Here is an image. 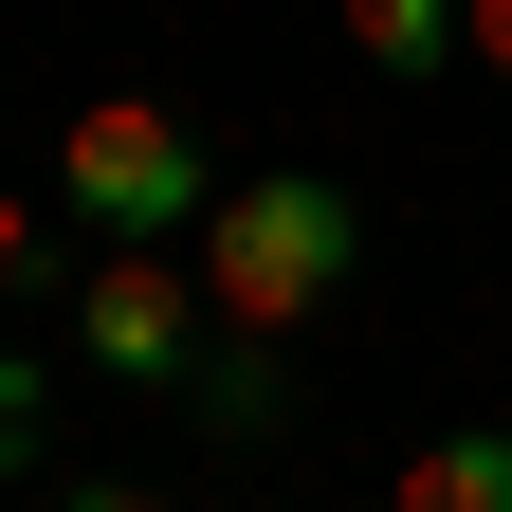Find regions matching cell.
Listing matches in <instances>:
<instances>
[{"label": "cell", "instance_id": "9c48e42d", "mask_svg": "<svg viewBox=\"0 0 512 512\" xmlns=\"http://www.w3.org/2000/svg\"><path fill=\"white\" fill-rule=\"evenodd\" d=\"M55 512H165V494H128V476H110V494H55Z\"/></svg>", "mask_w": 512, "mask_h": 512}, {"label": "cell", "instance_id": "3957f363", "mask_svg": "<svg viewBox=\"0 0 512 512\" xmlns=\"http://www.w3.org/2000/svg\"><path fill=\"white\" fill-rule=\"evenodd\" d=\"M74 348L110 384H202V275H183L165 238H110L92 275H74Z\"/></svg>", "mask_w": 512, "mask_h": 512}, {"label": "cell", "instance_id": "7a4b0ae2", "mask_svg": "<svg viewBox=\"0 0 512 512\" xmlns=\"http://www.w3.org/2000/svg\"><path fill=\"white\" fill-rule=\"evenodd\" d=\"M55 202L110 220V238H183V220H220V183H202V128L165 92H92L55 128Z\"/></svg>", "mask_w": 512, "mask_h": 512}, {"label": "cell", "instance_id": "5b68a950", "mask_svg": "<svg viewBox=\"0 0 512 512\" xmlns=\"http://www.w3.org/2000/svg\"><path fill=\"white\" fill-rule=\"evenodd\" d=\"M348 55L366 74H439L458 55V0H348Z\"/></svg>", "mask_w": 512, "mask_h": 512}, {"label": "cell", "instance_id": "52a82bcc", "mask_svg": "<svg viewBox=\"0 0 512 512\" xmlns=\"http://www.w3.org/2000/svg\"><path fill=\"white\" fill-rule=\"evenodd\" d=\"M458 55H476L494 92H512V0H458Z\"/></svg>", "mask_w": 512, "mask_h": 512}, {"label": "cell", "instance_id": "ba28073f", "mask_svg": "<svg viewBox=\"0 0 512 512\" xmlns=\"http://www.w3.org/2000/svg\"><path fill=\"white\" fill-rule=\"evenodd\" d=\"M0 293H37V220H0Z\"/></svg>", "mask_w": 512, "mask_h": 512}, {"label": "cell", "instance_id": "8992f818", "mask_svg": "<svg viewBox=\"0 0 512 512\" xmlns=\"http://www.w3.org/2000/svg\"><path fill=\"white\" fill-rule=\"evenodd\" d=\"M19 476H55V366L0 348V494H19Z\"/></svg>", "mask_w": 512, "mask_h": 512}, {"label": "cell", "instance_id": "6da1fadb", "mask_svg": "<svg viewBox=\"0 0 512 512\" xmlns=\"http://www.w3.org/2000/svg\"><path fill=\"white\" fill-rule=\"evenodd\" d=\"M348 256H366L348 183H311V165H256V183H220V220H202V311H220L238 348H293L311 311L348 293Z\"/></svg>", "mask_w": 512, "mask_h": 512}, {"label": "cell", "instance_id": "277c9868", "mask_svg": "<svg viewBox=\"0 0 512 512\" xmlns=\"http://www.w3.org/2000/svg\"><path fill=\"white\" fill-rule=\"evenodd\" d=\"M384 512H512V421H458V439H421V458L384 476Z\"/></svg>", "mask_w": 512, "mask_h": 512}]
</instances>
